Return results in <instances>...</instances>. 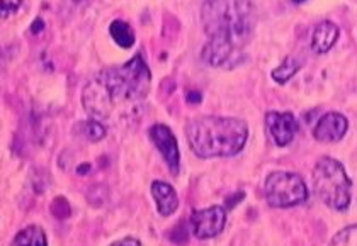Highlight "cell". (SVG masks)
<instances>
[{
	"label": "cell",
	"mask_w": 357,
	"mask_h": 246,
	"mask_svg": "<svg viewBox=\"0 0 357 246\" xmlns=\"http://www.w3.org/2000/svg\"><path fill=\"white\" fill-rule=\"evenodd\" d=\"M185 136L199 158H228L240 153L248 140V126L236 117L203 116L185 126Z\"/></svg>",
	"instance_id": "obj_3"
},
{
	"label": "cell",
	"mask_w": 357,
	"mask_h": 246,
	"mask_svg": "<svg viewBox=\"0 0 357 246\" xmlns=\"http://www.w3.org/2000/svg\"><path fill=\"white\" fill-rule=\"evenodd\" d=\"M150 188H151V197H153L155 204H157L158 213L165 218L172 216L178 207V197H177V192L174 190V187L167 182L155 180Z\"/></svg>",
	"instance_id": "obj_10"
},
{
	"label": "cell",
	"mask_w": 357,
	"mask_h": 246,
	"mask_svg": "<svg viewBox=\"0 0 357 246\" xmlns=\"http://www.w3.org/2000/svg\"><path fill=\"white\" fill-rule=\"evenodd\" d=\"M109 34L114 43L121 48H131L135 44V33L131 26L124 21H114L109 26Z\"/></svg>",
	"instance_id": "obj_12"
},
{
	"label": "cell",
	"mask_w": 357,
	"mask_h": 246,
	"mask_svg": "<svg viewBox=\"0 0 357 246\" xmlns=\"http://www.w3.org/2000/svg\"><path fill=\"white\" fill-rule=\"evenodd\" d=\"M339 26L330 21H321L320 24L313 29L312 34V49L318 55H325L332 49L335 41L339 40Z\"/></svg>",
	"instance_id": "obj_11"
},
{
	"label": "cell",
	"mask_w": 357,
	"mask_h": 246,
	"mask_svg": "<svg viewBox=\"0 0 357 246\" xmlns=\"http://www.w3.org/2000/svg\"><path fill=\"white\" fill-rule=\"evenodd\" d=\"M300 68H301L300 58L294 55H291V56H286L284 61H282V63L279 65L275 70H273L271 75H273V79L275 80V82L281 83L282 85V83H286L288 80L293 79V76L300 72Z\"/></svg>",
	"instance_id": "obj_14"
},
{
	"label": "cell",
	"mask_w": 357,
	"mask_h": 246,
	"mask_svg": "<svg viewBox=\"0 0 357 246\" xmlns=\"http://www.w3.org/2000/svg\"><path fill=\"white\" fill-rule=\"evenodd\" d=\"M72 209H70V204L65 197H56L55 201L52 202V214L56 219H65L70 216Z\"/></svg>",
	"instance_id": "obj_17"
},
{
	"label": "cell",
	"mask_w": 357,
	"mask_h": 246,
	"mask_svg": "<svg viewBox=\"0 0 357 246\" xmlns=\"http://www.w3.org/2000/svg\"><path fill=\"white\" fill-rule=\"evenodd\" d=\"M332 245H357V224L340 229L332 238Z\"/></svg>",
	"instance_id": "obj_16"
},
{
	"label": "cell",
	"mask_w": 357,
	"mask_h": 246,
	"mask_svg": "<svg viewBox=\"0 0 357 246\" xmlns=\"http://www.w3.org/2000/svg\"><path fill=\"white\" fill-rule=\"evenodd\" d=\"M294 3H303V2H306V0H293Z\"/></svg>",
	"instance_id": "obj_22"
},
{
	"label": "cell",
	"mask_w": 357,
	"mask_h": 246,
	"mask_svg": "<svg viewBox=\"0 0 357 246\" xmlns=\"http://www.w3.org/2000/svg\"><path fill=\"white\" fill-rule=\"evenodd\" d=\"M201 21L208 43L203 60L213 68L240 67L247 58L245 48L254 36L257 10L252 0H204Z\"/></svg>",
	"instance_id": "obj_2"
},
{
	"label": "cell",
	"mask_w": 357,
	"mask_h": 246,
	"mask_svg": "<svg viewBox=\"0 0 357 246\" xmlns=\"http://www.w3.org/2000/svg\"><path fill=\"white\" fill-rule=\"evenodd\" d=\"M347 129V117L339 113H327L317 122L315 129H313V136H315L317 141L324 145L337 143V141H340L345 136Z\"/></svg>",
	"instance_id": "obj_9"
},
{
	"label": "cell",
	"mask_w": 357,
	"mask_h": 246,
	"mask_svg": "<svg viewBox=\"0 0 357 246\" xmlns=\"http://www.w3.org/2000/svg\"><path fill=\"white\" fill-rule=\"evenodd\" d=\"M82 131H84V136L87 138L89 141L96 143V141H100L104 136H106V128L100 121L97 119H92V121H87L82 124Z\"/></svg>",
	"instance_id": "obj_15"
},
{
	"label": "cell",
	"mask_w": 357,
	"mask_h": 246,
	"mask_svg": "<svg viewBox=\"0 0 357 246\" xmlns=\"http://www.w3.org/2000/svg\"><path fill=\"white\" fill-rule=\"evenodd\" d=\"M264 197L269 206L278 209L300 206L308 199V188L305 180L294 172L278 170L267 175L264 183Z\"/></svg>",
	"instance_id": "obj_5"
},
{
	"label": "cell",
	"mask_w": 357,
	"mask_h": 246,
	"mask_svg": "<svg viewBox=\"0 0 357 246\" xmlns=\"http://www.w3.org/2000/svg\"><path fill=\"white\" fill-rule=\"evenodd\" d=\"M22 0H2V7H0V13H2V17H7V15L14 14L15 10L21 7Z\"/></svg>",
	"instance_id": "obj_18"
},
{
	"label": "cell",
	"mask_w": 357,
	"mask_h": 246,
	"mask_svg": "<svg viewBox=\"0 0 357 246\" xmlns=\"http://www.w3.org/2000/svg\"><path fill=\"white\" fill-rule=\"evenodd\" d=\"M149 136L151 143L162 155V158L165 160L170 174L177 175L178 170H181V149H178V143L172 129L167 128L165 124H153L149 129Z\"/></svg>",
	"instance_id": "obj_6"
},
{
	"label": "cell",
	"mask_w": 357,
	"mask_h": 246,
	"mask_svg": "<svg viewBox=\"0 0 357 246\" xmlns=\"http://www.w3.org/2000/svg\"><path fill=\"white\" fill-rule=\"evenodd\" d=\"M89 170H91V165H82V167L79 168V174H84V172H85V174H87Z\"/></svg>",
	"instance_id": "obj_21"
},
{
	"label": "cell",
	"mask_w": 357,
	"mask_h": 246,
	"mask_svg": "<svg viewBox=\"0 0 357 246\" xmlns=\"http://www.w3.org/2000/svg\"><path fill=\"white\" fill-rule=\"evenodd\" d=\"M13 245H33V246H45L48 245V238L40 226H28L22 231H19L14 236Z\"/></svg>",
	"instance_id": "obj_13"
},
{
	"label": "cell",
	"mask_w": 357,
	"mask_h": 246,
	"mask_svg": "<svg viewBox=\"0 0 357 246\" xmlns=\"http://www.w3.org/2000/svg\"><path fill=\"white\" fill-rule=\"evenodd\" d=\"M192 233L197 240L215 238L225 229L227 224V211L221 206H211L208 209L194 211L191 216Z\"/></svg>",
	"instance_id": "obj_7"
},
{
	"label": "cell",
	"mask_w": 357,
	"mask_h": 246,
	"mask_svg": "<svg viewBox=\"0 0 357 246\" xmlns=\"http://www.w3.org/2000/svg\"><path fill=\"white\" fill-rule=\"evenodd\" d=\"M40 24H41V19H38L36 22H34V26H33V33H40Z\"/></svg>",
	"instance_id": "obj_20"
},
{
	"label": "cell",
	"mask_w": 357,
	"mask_h": 246,
	"mask_svg": "<svg viewBox=\"0 0 357 246\" xmlns=\"http://www.w3.org/2000/svg\"><path fill=\"white\" fill-rule=\"evenodd\" d=\"M114 246H121V245H142L139 243L138 240H135V238H123V240H119V241H114V243H112Z\"/></svg>",
	"instance_id": "obj_19"
},
{
	"label": "cell",
	"mask_w": 357,
	"mask_h": 246,
	"mask_svg": "<svg viewBox=\"0 0 357 246\" xmlns=\"http://www.w3.org/2000/svg\"><path fill=\"white\" fill-rule=\"evenodd\" d=\"M313 187L325 206L333 211L349 209L352 182L339 160L321 156L313 168Z\"/></svg>",
	"instance_id": "obj_4"
},
{
	"label": "cell",
	"mask_w": 357,
	"mask_h": 246,
	"mask_svg": "<svg viewBox=\"0 0 357 246\" xmlns=\"http://www.w3.org/2000/svg\"><path fill=\"white\" fill-rule=\"evenodd\" d=\"M151 85V72L142 55L99 72L82 92L87 114L97 121L126 122L142 113Z\"/></svg>",
	"instance_id": "obj_1"
},
{
	"label": "cell",
	"mask_w": 357,
	"mask_h": 246,
	"mask_svg": "<svg viewBox=\"0 0 357 246\" xmlns=\"http://www.w3.org/2000/svg\"><path fill=\"white\" fill-rule=\"evenodd\" d=\"M266 126L274 143L281 148L288 146L298 133V121L291 113H267Z\"/></svg>",
	"instance_id": "obj_8"
}]
</instances>
